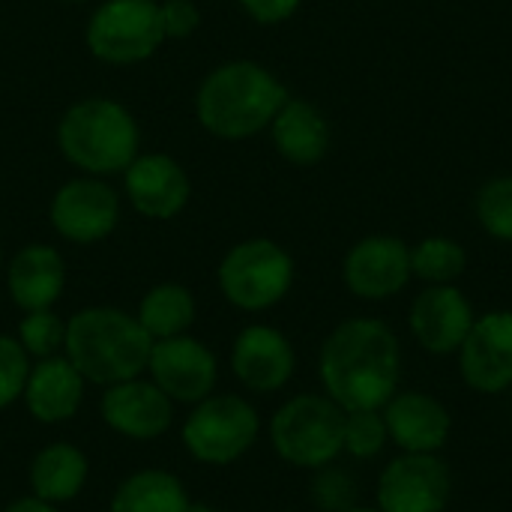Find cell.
Listing matches in <instances>:
<instances>
[{
	"mask_svg": "<svg viewBox=\"0 0 512 512\" xmlns=\"http://www.w3.org/2000/svg\"><path fill=\"white\" fill-rule=\"evenodd\" d=\"M321 393L342 411H381L402 381V342L372 315L339 321L318 351Z\"/></svg>",
	"mask_w": 512,
	"mask_h": 512,
	"instance_id": "obj_1",
	"label": "cell"
},
{
	"mask_svg": "<svg viewBox=\"0 0 512 512\" xmlns=\"http://www.w3.org/2000/svg\"><path fill=\"white\" fill-rule=\"evenodd\" d=\"M285 99V84L267 66L255 60H228L210 69L198 84L195 117L210 135L243 141L270 129Z\"/></svg>",
	"mask_w": 512,
	"mask_h": 512,
	"instance_id": "obj_2",
	"label": "cell"
},
{
	"mask_svg": "<svg viewBox=\"0 0 512 512\" xmlns=\"http://www.w3.org/2000/svg\"><path fill=\"white\" fill-rule=\"evenodd\" d=\"M153 339L135 312L117 306H87L66 318L63 357L84 375L90 387H111L147 372Z\"/></svg>",
	"mask_w": 512,
	"mask_h": 512,
	"instance_id": "obj_3",
	"label": "cell"
},
{
	"mask_svg": "<svg viewBox=\"0 0 512 512\" xmlns=\"http://www.w3.org/2000/svg\"><path fill=\"white\" fill-rule=\"evenodd\" d=\"M141 129L126 105L108 96L72 102L57 123V147L69 165L90 177L123 174L138 156Z\"/></svg>",
	"mask_w": 512,
	"mask_h": 512,
	"instance_id": "obj_4",
	"label": "cell"
},
{
	"mask_svg": "<svg viewBox=\"0 0 512 512\" xmlns=\"http://www.w3.org/2000/svg\"><path fill=\"white\" fill-rule=\"evenodd\" d=\"M342 432L345 411L324 393H297L267 420L273 453L285 465L309 474L342 459Z\"/></svg>",
	"mask_w": 512,
	"mask_h": 512,
	"instance_id": "obj_5",
	"label": "cell"
},
{
	"mask_svg": "<svg viewBox=\"0 0 512 512\" xmlns=\"http://www.w3.org/2000/svg\"><path fill=\"white\" fill-rule=\"evenodd\" d=\"M264 432L258 408L237 393H213L189 408L180 426L186 456L207 468H228L252 453Z\"/></svg>",
	"mask_w": 512,
	"mask_h": 512,
	"instance_id": "obj_6",
	"label": "cell"
},
{
	"mask_svg": "<svg viewBox=\"0 0 512 512\" xmlns=\"http://www.w3.org/2000/svg\"><path fill=\"white\" fill-rule=\"evenodd\" d=\"M216 285L228 306L240 312H267L279 306L294 285V258L267 237L240 240L216 267Z\"/></svg>",
	"mask_w": 512,
	"mask_h": 512,
	"instance_id": "obj_7",
	"label": "cell"
},
{
	"mask_svg": "<svg viewBox=\"0 0 512 512\" xmlns=\"http://www.w3.org/2000/svg\"><path fill=\"white\" fill-rule=\"evenodd\" d=\"M90 54L111 66H132L156 54L165 42L159 3L153 0H102L84 30Z\"/></svg>",
	"mask_w": 512,
	"mask_h": 512,
	"instance_id": "obj_8",
	"label": "cell"
},
{
	"mask_svg": "<svg viewBox=\"0 0 512 512\" xmlns=\"http://www.w3.org/2000/svg\"><path fill=\"white\" fill-rule=\"evenodd\" d=\"M450 501V465L429 453L393 456L375 483V507L381 512H447Z\"/></svg>",
	"mask_w": 512,
	"mask_h": 512,
	"instance_id": "obj_9",
	"label": "cell"
},
{
	"mask_svg": "<svg viewBox=\"0 0 512 512\" xmlns=\"http://www.w3.org/2000/svg\"><path fill=\"white\" fill-rule=\"evenodd\" d=\"M48 219L66 243L93 246L108 240L120 225V195L105 183V177L81 174L54 192Z\"/></svg>",
	"mask_w": 512,
	"mask_h": 512,
	"instance_id": "obj_10",
	"label": "cell"
},
{
	"mask_svg": "<svg viewBox=\"0 0 512 512\" xmlns=\"http://www.w3.org/2000/svg\"><path fill=\"white\" fill-rule=\"evenodd\" d=\"M174 405H198L201 399L216 393L219 384V360L213 348L195 336L159 339L150 348L147 372H144Z\"/></svg>",
	"mask_w": 512,
	"mask_h": 512,
	"instance_id": "obj_11",
	"label": "cell"
},
{
	"mask_svg": "<svg viewBox=\"0 0 512 512\" xmlns=\"http://www.w3.org/2000/svg\"><path fill=\"white\" fill-rule=\"evenodd\" d=\"M228 366L246 393L270 396L291 384L297 372V351L279 327L249 324L234 336Z\"/></svg>",
	"mask_w": 512,
	"mask_h": 512,
	"instance_id": "obj_12",
	"label": "cell"
},
{
	"mask_svg": "<svg viewBox=\"0 0 512 512\" xmlns=\"http://www.w3.org/2000/svg\"><path fill=\"white\" fill-rule=\"evenodd\" d=\"M459 378L480 396L512 390V312L495 309L477 315L471 333L456 351Z\"/></svg>",
	"mask_w": 512,
	"mask_h": 512,
	"instance_id": "obj_13",
	"label": "cell"
},
{
	"mask_svg": "<svg viewBox=\"0 0 512 512\" xmlns=\"http://www.w3.org/2000/svg\"><path fill=\"white\" fill-rule=\"evenodd\" d=\"M411 279V246L393 234H369L357 240L342 261L345 288L369 303H384L402 294Z\"/></svg>",
	"mask_w": 512,
	"mask_h": 512,
	"instance_id": "obj_14",
	"label": "cell"
},
{
	"mask_svg": "<svg viewBox=\"0 0 512 512\" xmlns=\"http://www.w3.org/2000/svg\"><path fill=\"white\" fill-rule=\"evenodd\" d=\"M174 402L147 378L111 384L99 396L102 423L126 441H156L174 426Z\"/></svg>",
	"mask_w": 512,
	"mask_h": 512,
	"instance_id": "obj_15",
	"label": "cell"
},
{
	"mask_svg": "<svg viewBox=\"0 0 512 512\" xmlns=\"http://www.w3.org/2000/svg\"><path fill=\"white\" fill-rule=\"evenodd\" d=\"M474 321L477 312L456 285H426L408 309V330L432 357H456Z\"/></svg>",
	"mask_w": 512,
	"mask_h": 512,
	"instance_id": "obj_16",
	"label": "cell"
},
{
	"mask_svg": "<svg viewBox=\"0 0 512 512\" xmlns=\"http://www.w3.org/2000/svg\"><path fill=\"white\" fill-rule=\"evenodd\" d=\"M123 192L135 213L153 222L180 216L192 198L186 168L168 153H138L123 171Z\"/></svg>",
	"mask_w": 512,
	"mask_h": 512,
	"instance_id": "obj_17",
	"label": "cell"
},
{
	"mask_svg": "<svg viewBox=\"0 0 512 512\" xmlns=\"http://www.w3.org/2000/svg\"><path fill=\"white\" fill-rule=\"evenodd\" d=\"M390 447L399 453H429L441 456L453 435L450 408L426 390H396L381 408Z\"/></svg>",
	"mask_w": 512,
	"mask_h": 512,
	"instance_id": "obj_18",
	"label": "cell"
},
{
	"mask_svg": "<svg viewBox=\"0 0 512 512\" xmlns=\"http://www.w3.org/2000/svg\"><path fill=\"white\" fill-rule=\"evenodd\" d=\"M87 387L90 384L84 381V375L63 354H57L33 360L21 402L39 426H60L81 411Z\"/></svg>",
	"mask_w": 512,
	"mask_h": 512,
	"instance_id": "obj_19",
	"label": "cell"
},
{
	"mask_svg": "<svg viewBox=\"0 0 512 512\" xmlns=\"http://www.w3.org/2000/svg\"><path fill=\"white\" fill-rule=\"evenodd\" d=\"M6 291L18 312L54 309L66 291V261L48 243L21 246L6 264Z\"/></svg>",
	"mask_w": 512,
	"mask_h": 512,
	"instance_id": "obj_20",
	"label": "cell"
},
{
	"mask_svg": "<svg viewBox=\"0 0 512 512\" xmlns=\"http://www.w3.org/2000/svg\"><path fill=\"white\" fill-rule=\"evenodd\" d=\"M90 480V459L81 447L69 441H51L42 450L33 453L27 468V486L30 495L63 507L72 504Z\"/></svg>",
	"mask_w": 512,
	"mask_h": 512,
	"instance_id": "obj_21",
	"label": "cell"
},
{
	"mask_svg": "<svg viewBox=\"0 0 512 512\" xmlns=\"http://www.w3.org/2000/svg\"><path fill=\"white\" fill-rule=\"evenodd\" d=\"M273 147L294 165H315L330 150V123L318 105L306 99H285L270 123Z\"/></svg>",
	"mask_w": 512,
	"mask_h": 512,
	"instance_id": "obj_22",
	"label": "cell"
},
{
	"mask_svg": "<svg viewBox=\"0 0 512 512\" xmlns=\"http://www.w3.org/2000/svg\"><path fill=\"white\" fill-rule=\"evenodd\" d=\"M192 498L186 483L165 468H138L126 474L111 498L108 512H189Z\"/></svg>",
	"mask_w": 512,
	"mask_h": 512,
	"instance_id": "obj_23",
	"label": "cell"
},
{
	"mask_svg": "<svg viewBox=\"0 0 512 512\" xmlns=\"http://www.w3.org/2000/svg\"><path fill=\"white\" fill-rule=\"evenodd\" d=\"M135 318L153 342L174 339V336H186L192 330V324L198 318V303L186 285L159 282L138 300Z\"/></svg>",
	"mask_w": 512,
	"mask_h": 512,
	"instance_id": "obj_24",
	"label": "cell"
},
{
	"mask_svg": "<svg viewBox=\"0 0 512 512\" xmlns=\"http://www.w3.org/2000/svg\"><path fill=\"white\" fill-rule=\"evenodd\" d=\"M468 270V252L453 237H426L411 246V276L426 285H456Z\"/></svg>",
	"mask_w": 512,
	"mask_h": 512,
	"instance_id": "obj_25",
	"label": "cell"
},
{
	"mask_svg": "<svg viewBox=\"0 0 512 512\" xmlns=\"http://www.w3.org/2000/svg\"><path fill=\"white\" fill-rule=\"evenodd\" d=\"M15 339L27 351L30 360H45L63 354L66 345V321L54 309H36V312H21Z\"/></svg>",
	"mask_w": 512,
	"mask_h": 512,
	"instance_id": "obj_26",
	"label": "cell"
},
{
	"mask_svg": "<svg viewBox=\"0 0 512 512\" xmlns=\"http://www.w3.org/2000/svg\"><path fill=\"white\" fill-rule=\"evenodd\" d=\"M387 447H390V435L381 411H345L342 456L354 462H372Z\"/></svg>",
	"mask_w": 512,
	"mask_h": 512,
	"instance_id": "obj_27",
	"label": "cell"
},
{
	"mask_svg": "<svg viewBox=\"0 0 512 512\" xmlns=\"http://www.w3.org/2000/svg\"><path fill=\"white\" fill-rule=\"evenodd\" d=\"M309 504L315 512H345L360 504L357 477L339 462L312 471L309 480Z\"/></svg>",
	"mask_w": 512,
	"mask_h": 512,
	"instance_id": "obj_28",
	"label": "cell"
},
{
	"mask_svg": "<svg viewBox=\"0 0 512 512\" xmlns=\"http://www.w3.org/2000/svg\"><path fill=\"white\" fill-rule=\"evenodd\" d=\"M477 219L489 237L512 243V174L483 183L477 192Z\"/></svg>",
	"mask_w": 512,
	"mask_h": 512,
	"instance_id": "obj_29",
	"label": "cell"
},
{
	"mask_svg": "<svg viewBox=\"0 0 512 512\" xmlns=\"http://www.w3.org/2000/svg\"><path fill=\"white\" fill-rule=\"evenodd\" d=\"M30 366L33 360L27 357L21 342L9 333H0V411L21 402Z\"/></svg>",
	"mask_w": 512,
	"mask_h": 512,
	"instance_id": "obj_30",
	"label": "cell"
},
{
	"mask_svg": "<svg viewBox=\"0 0 512 512\" xmlns=\"http://www.w3.org/2000/svg\"><path fill=\"white\" fill-rule=\"evenodd\" d=\"M159 24L165 39H186L198 30L201 12L192 0H165L159 3Z\"/></svg>",
	"mask_w": 512,
	"mask_h": 512,
	"instance_id": "obj_31",
	"label": "cell"
},
{
	"mask_svg": "<svg viewBox=\"0 0 512 512\" xmlns=\"http://www.w3.org/2000/svg\"><path fill=\"white\" fill-rule=\"evenodd\" d=\"M300 3H303V0H240L243 12H246L252 21L264 24V27H273V24L288 21V18L300 9Z\"/></svg>",
	"mask_w": 512,
	"mask_h": 512,
	"instance_id": "obj_32",
	"label": "cell"
},
{
	"mask_svg": "<svg viewBox=\"0 0 512 512\" xmlns=\"http://www.w3.org/2000/svg\"><path fill=\"white\" fill-rule=\"evenodd\" d=\"M0 512H60V507L45 504V501H39V498H33V495H24V498L9 501Z\"/></svg>",
	"mask_w": 512,
	"mask_h": 512,
	"instance_id": "obj_33",
	"label": "cell"
},
{
	"mask_svg": "<svg viewBox=\"0 0 512 512\" xmlns=\"http://www.w3.org/2000/svg\"><path fill=\"white\" fill-rule=\"evenodd\" d=\"M189 512H219V510H216V507H210V504H198V501H192Z\"/></svg>",
	"mask_w": 512,
	"mask_h": 512,
	"instance_id": "obj_34",
	"label": "cell"
},
{
	"mask_svg": "<svg viewBox=\"0 0 512 512\" xmlns=\"http://www.w3.org/2000/svg\"><path fill=\"white\" fill-rule=\"evenodd\" d=\"M345 512H381L375 504L372 507H366V504H357V507H351V510H345Z\"/></svg>",
	"mask_w": 512,
	"mask_h": 512,
	"instance_id": "obj_35",
	"label": "cell"
},
{
	"mask_svg": "<svg viewBox=\"0 0 512 512\" xmlns=\"http://www.w3.org/2000/svg\"><path fill=\"white\" fill-rule=\"evenodd\" d=\"M0 270H3V249H0Z\"/></svg>",
	"mask_w": 512,
	"mask_h": 512,
	"instance_id": "obj_36",
	"label": "cell"
},
{
	"mask_svg": "<svg viewBox=\"0 0 512 512\" xmlns=\"http://www.w3.org/2000/svg\"><path fill=\"white\" fill-rule=\"evenodd\" d=\"M72 3H84V0H72Z\"/></svg>",
	"mask_w": 512,
	"mask_h": 512,
	"instance_id": "obj_37",
	"label": "cell"
},
{
	"mask_svg": "<svg viewBox=\"0 0 512 512\" xmlns=\"http://www.w3.org/2000/svg\"><path fill=\"white\" fill-rule=\"evenodd\" d=\"M279 512H297V510H279Z\"/></svg>",
	"mask_w": 512,
	"mask_h": 512,
	"instance_id": "obj_38",
	"label": "cell"
}]
</instances>
